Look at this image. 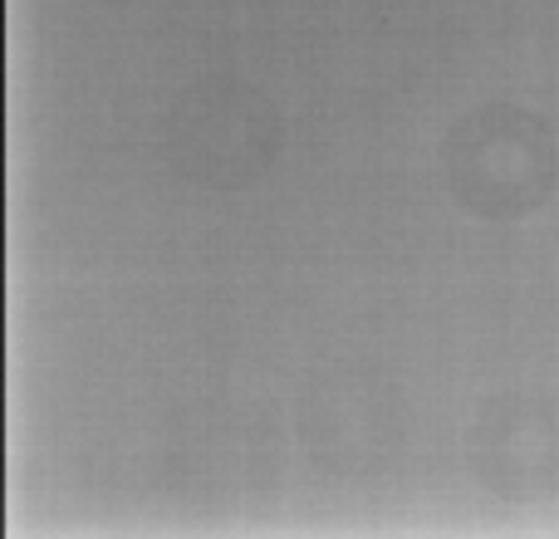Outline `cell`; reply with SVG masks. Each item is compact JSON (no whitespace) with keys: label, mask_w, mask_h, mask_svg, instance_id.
I'll use <instances>...</instances> for the list:
<instances>
[{"label":"cell","mask_w":559,"mask_h":539,"mask_svg":"<svg viewBox=\"0 0 559 539\" xmlns=\"http://www.w3.org/2000/svg\"><path fill=\"white\" fill-rule=\"evenodd\" d=\"M403 397L393 383L364 368L319 373L299 397V442L338 481H364L383 471L403 446Z\"/></svg>","instance_id":"cell-3"},{"label":"cell","mask_w":559,"mask_h":539,"mask_svg":"<svg viewBox=\"0 0 559 539\" xmlns=\"http://www.w3.org/2000/svg\"><path fill=\"white\" fill-rule=\"evenodd\" d=\"M447 192L481 221H525L559 187V143L550 118L525 104H476L437 147Z\"/></svg>","instance_id":"cell-1"},{"label":"cell","mask_w":559,"mask_h":539,"mask_svg":"<svg viewBox=\"0 0 559 539\" xmlns=\"http://www.w3.org/2000/svg\"><path fill=\"white\" fill-rule=\"evenodd\" d=\"M466 466L506 505H545L559 495V393L511 387L476 407Z\"/></svg>","instance_id":"cell-4"},{"label":"cell","mask_w":559,"mask_h":539,"mask_svg":"<svg viewBox=\"0 0 559 539\" xmlns=\"http://www.w3.org/2000/svg\"><path fill=\"white\" fill-rule=\"evenodd\" d=\"M163 147L177 177L212 192L255 187L285 147V123L255 84L212 74L187 84L163 118Z\"/></svg>","instance_id":"cell-2"}]
</instances>
